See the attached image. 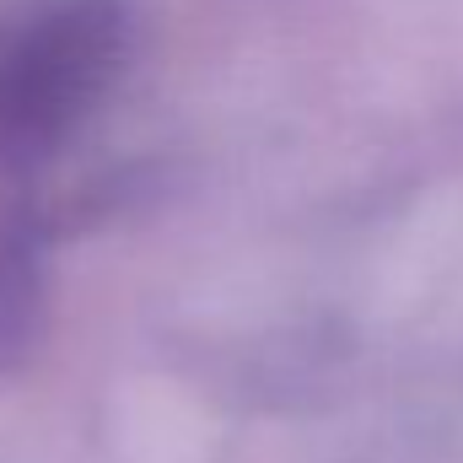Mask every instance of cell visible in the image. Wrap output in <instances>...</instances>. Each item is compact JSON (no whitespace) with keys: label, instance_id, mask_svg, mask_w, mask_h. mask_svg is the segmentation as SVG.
<instances>
[{"label":"cell","instance_id":"obj_1","mask_svg":"<svg viewBox=\"0 0 463 463\" xmlns=\"http://www.w3.org/2000/svg\"><path fill=\"white\" fill-rule=\"evenodd\" d=\"M118 54L114 0H54L0 49V140L11 151L54 140L92 103Z\"/></svg>","mask_w":463,"mask_h":463}]
</instances>
